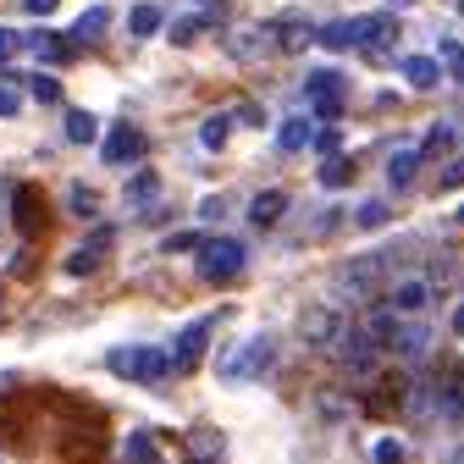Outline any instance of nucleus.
Instances as JSON below:
<instances>
[{"label":"nucleus","instance_id":"obj_25","mask_svg":"<svg viewBox=\"0 0 464 464\" xmlns=\"http://www.w3.org/2000/svg\"><path fill=\"white\" fill-rule=\"evenodd\" d=\"M354 160H348V155H326V166H321V183L326 188H348V183H354Z\"/></svg>","mask_w":464,"mask_h":464},{"label":"nucleus","instance_id":"obj_46","mask_svg":"<svg viewBox=\"0 0 464 464\" xmlns=\"http://www.w3.org/2000/svg\"><path fill=\"white\" fill-rule=\"evenodd\" d=\"M453 332L464 337V299H459V310H453Z\"/></svg>","mask_w":464,"mask_h":464},{"label":"nucleus","instance_id":"obj_42","mask_svg":"<svg viewBox=\"0 0 464 464\" xmlns=\"http://www.w3.org/2000/svg\"><path fill=\"white\" fill-rule=\"evenodd\" d=\"M199 216H205V221H221V216H227V199H205Z\"/></svg>","mask_w":464,"mask_h":464},{"label":"nucleus","instance_id":"obj_6","mask_svg":"<svg viewBox=\"0 0 464 464\" xmlns=\"http://www.w3.org/2000/svg\"><path fill=\"white\" fill-rule=\"evenodd\" d=\"M382 282H387V255H360V260H348L337 271V287H343V294H354V299H371Z\"/></svg>","mask_w":464,"mask_h":464},{"label":"nucleus","instance_id":"obj_47","mask_svg":"<svg viewBox=\"0 0 464 464\" xmlns=\"http://www.w3.org/2000/svg\"><path fill=\"white\" fill-rule=\"evenodd\" d=\"M392 6H398V12H403V6H415V0H392Z\"/></svg>","mask_w":464,"mask_h":464},{"label":"nucleus","instance_id":"obj_45","mask_svg":"<svg viewBox=\"0 0 464 464\" xmlns=\"http://www.w3.org/2000/svg\"><path fill=\"white\" fill-rule=\"evenodd\" d=\"M28 12H34V17H50V12H55V0H28Z\"/></svg>","mask_w":464,"mask_h":464},{"label":"nucleus","instance_id":"obj_38","mask_svg":"<svg viewBox=\"0 0 464 464\" xmlns=\"http://www.w3.org/2000/svg\"><path fill=\"white\" fill-rule=\"evenodd\" d=\"M403 453H410V448H403L398 437H382L376 442V464H403Z\"/></svg>","mask_w":464,"mask_h":464},{"label":"nucleus","instance_id":"obj_33","mask_svg":"<svg viewBox=\"0 0 464 464\" xmlns=\"http://www.w3.org/2000/svg\"><path fill=\"white\" fill-rule=\"evenodd\" d=\"M210 23H221V12H205V17H183L178 28H171V39H178V44H188V39H199V28H210Z\"/></svg>","mask_w":464,"mask_h":464},{"label":"nucleus","instance_id":"obj_11","mask_svg":"<svg viewBox=\"0 0 464 464\" xmlns=\"http://www.w3.org/2000/svg\"><path fill=\"white\" fill-rule=\"evenodd\" d=\"M12 221H17V232L23 238H39V227H44V199H39V188H17L12 194Z\"/></svg>","mask_w":464,"mask_h":464},{"label":"nucleus","instance_id":"obj_50","mask_svg":"<svg viewBox=\"0 0 464 464\" xmlns=\"http://www.w3.org/2000/svg\"><path fill=\"white\" fill-rule=\"evenodd\" d=\"M459 12H464V0H459Z\"/></svg>","mask_w":464,"mask_h":464},{"label":"nucleus","instance_id":"obj_48","mask_svg":"<svg viewBox=\"0 0 464 464\" xmlns=\"http://www.w3.org/2000/svg\"><path fill=\"white\" fill-rule=\"evenodd\" d=\"M459 227H464V205H459Z\"/></svg>","mask_w":464,"mask_h":464},{"label":"nucleus","instance_id":"obj_49","mask_svg":"<svg viewBox=\"0 0 464 464\" xmlns=\"http://www.w3.org/2000/svg\"><path fill=\"white\" fill-rule=\"evenodd\" d=\"M453 464H464V453H459V459H453Z\"/></svg>","mask_w":464,"mask_h":464},{"label":"nucleus","instance_id":"obj_2","mask_svg":"<svg viewBox=\"0 0 464 464\" xmlns=\"http://www.w3.org/2000/svg\"><path fill=\"white\" fill-rule=\"evenodd\" d=\"M244 266H249V249H244L238 238H205V244H199V276L216 282V287L232 282Z\"/></svg>","mask_w":464,"mask_h":464},{"label":"nucleus","instance_id":"obj_8","mask_svg":"<svg viewBox=\"0 0 464 464\" xmlns=\"http://www.w3.org/2000/svg\"><path fill=\"white\" fill-rule=\"evenodd\" d=\"M392 44H398V17H392V12L360 17V44H354V50H365L371 62H382V55H392Z\"/></svg>","mask_w":464,"mask_h":464},{"label":"nucleus","instance_id":"obj_26","mask_svg":"<svg viewBox=\"0 0 464 464\" xmlns=\"http://www.w3.org/2000/svg\"><path fill=\"white\" fill-rule=\"evenodd\" d=\"M160 23H166V17H160V6H150V0H144V6H133V12H128V34H133V39H150V34H155Z\"/></svg>","mask_w":464,"mask_h":464},{"label":"nucleus","instance_id":"obj_23","mask_svg":"<svg viewBox=\"0 0 464 464\" xmlns=\"http://www.w3.org/2000/svg\"><path fill=\"white\" fill-rule=\"evenodd\" d=\"M415 166H420V150H398V155L387 160V183H392V188H410V183H415Z\"/></svg>","mask_w":464,"mask_h":464},{"label":"nucleus","instance_id":"obj_7","mask_svg":"<svg viewBox=\"0 0 464 464\" xmlns=\"http://www.w3.org/2000/svg\"><path fill=\"white\" fill-rule=\"evenodd\" d=\"M276 50V28L271 23H249V28H232L227 34V55H232V62H266V55Z\"/></svg>","mask_w":464,"mask_h":464},{"label":"nucleus","instance_id":"obj_4","mask_svg":"<svg viewBox=\"0 0 464 464\" xmlns=\"http://www.w3.org/2000/svg\"><path fill=\"white\" fill-rule=\"evenodd\" d=\"M210 332H216V315H199V321H188L183 332H178V343H171V371L178 376H188L199 360H205V343H210Z\"/></svg>","mask_w":464,"mask_h":464},{"label":"nucleus","instance_id":"obj_39","mask_svg":"<svg viewBox=\"0 0 464 464\" xmlns=\"http://www.w3.org/2000/svg\"><path fill=\"white\" fill-rule=\"evenodd\" d=\"M17 111H23V94L12 83H0V116H17Z\"/></svg>","mask_w":464,"mask_h":464},{"label":"nucleus","instance_id":"obj_37","mask_svg":"<svg viewBox=\"0 0 464 464\" xmlns=\"http://www.w3.org/2000/svg\"><path fill=\"white\" fill-rule=\"evenodd\" d=\"M199 244H205L199 232H171V238H166L160 249H166V255H188V249H199Z\"/></svg>","mask_w":464,"mask_h":464},{"label":"nucleus","instance_id":"obj_31","mask_svg":"<svg viewBox=\"0 0 464 464\" xmlns=\"http://www.w3.org/2000/svg\"><path fill=\"white\" fill-rule=\"evenodd\" d=\"M67 210H72V216H83V221H89V216H94V210H100V199H94V188H83V183H72V188H67Z\"/></svg>","mask_w":464,"mask_h":464},{"label":"nucleus","instance_id":"obj_40","mask_svg":"<svg viewBox=\"0 0 464 464\" xmlns=\"http://www.w3.org/2000/svg\"><path fill=\"white\" fill-rule=\"evenodd\" d=\"M23 50V34H12V28H0V62H6V55H17Z\"/></svg>","mask_w":464,"mask_h":464},{"label":"nucleus","instance_id":"obj_9","mask_svg":"<svg viewBox=\"0 0 464 464\" xmlns=\"http://www.w3.org/2000/svg\"><path fill=\"white\" fill-rule=\"evenodd\" d=\"M105 166H128V160H139L144 155V133L133 128V122H116L111 133H105Z\"/></svg>","mask_w":464,"mask_h":464},{"label":"nucleus","instance_id":"obj_27","mask_svg":"<svg viewBox=\"0 0 464 464\" xmlns=\"http://www.w3.org/2000/svg\"><path fill=\"white\" fill-rule=\"evenodd\" d=\"M67 139H72V144H94V139H100V116L67 111Z\"/></svg>","mask_w":464,"mask_h":464},{"label":"nucleus","instance_id":"obj_10","mask_svg":"<svg viewBox=\"0 0 464 464\" xmlns=\"http://www.w3.org/2000/svg\"><path fill=\"white\" fill-rule=\"evenodd\" d=\"M387 304H392L398 315H420V310L431 304V282H426V276H403V282H392V287H387Z\"/></svg>","mask_w":464,"mask_h":464},{"label":"nucleus","instance_id":"obj_44","mask_svg":"<svg viewBox=\"0 0 464 464\" xmlns=\"http://www.w3.org/2000/svg\"><path fill=\"white\" fill-rule=\"evenodd\" d=\"M459 183H464V160H453V166L442 171V188H459Z\"/></svg>","mask_w":464,"mask_h":464},{"label":"nucleus","instance_id":"obj_34","mask_svg":"<svg viewBox=\"0 0 464 464\" xmlns=\"http://www.w3.org/2000/svg\"><path fill=\"white\" fill-rule=\"evenodd\" d=\"M227 133H232V128H227V116H205L199 144H205V150H221V144H227Z\"/></svg>","mask_w":464,"mask_h":464},{"label":"nucleus","instance_id":"obj_21","mask_svg":"<svg viewBox=\"0 0 464 464\" xmlns=\"http://www.w3.org/2000/svg\"><path fill=\"white\" fill-rule=\"evenodd\" d=\"M282 210H287V194H282V188H266V194H255L249 221H255V227H276V221H282Z\"/></svg>","mask_w":464,"mask_h":464},{"label":"nucleus","instance_id":"obj_5","mask_svg":"<svg viewBox=\"0 0 464 464\" xmlns=\"http://www.w3.org/2000/svg\"><path fill=\"white\" fill-rule=\"evenodd\" d=\"M304 100H310V111L321 116V122H337V116H343V72L315 67V72L304 78Z\"/></svg>","mask_w":464,"mask_h":464},{"label":"nucleus","instance_id":"obj_16","mask_svg":"<svg viewBox=\"0 0 464 464\" xmlns=\"http://www.w3.org/2000/svg\"><path fill=\"white\" fill-rule=\"evenodd\" d=\"M271 28H276V50H287V55L304 50V44H315V28H310L304 17H282V23H271Z\"/></svg>","mask_w":464,"mask_h":464},{"label":"nucleus","instance_id":"obj_15","mask_svg":"<svg viewBox=\"0 0 464 464\" xmlns=\"http://www.w3.org/2000/svg\"><path fill=\"white\" fill-rule=\"evenodd\" d=\"M122 459L128 464H166V453H160V442H155V431H128V442H122Z\"/></svg>","mask_w":464,"mask_h":464},{"label":"nucleus","instance_id":"obj_12","mask_svg":"<svg viewBox=\"0 0 464 464\" xmlns=\"http://www.w3.org/2000/svg\"><path fill=\"white\" fill-rule=\"evenodd\" d=\"M299 332H304V343H315V348H332V343H337V332H343V321H337V310L315 304V310H304Z\"/></svg>","mask_w":464,"mask_h":464},{"label":"nucleus","instance_id":"obj_28","mask_svg":"<svg viewBox=\"0 0 464 464\" xmlns=\"http://www.w3.org/2000/svg\"><path fill=\"white\" fill-rule=\"evenodd\" d=\"M437 67H448V78L464 83V44H459V39H442V44H437Z\"/></svg>","mask_w":464,"mask_h":464},{"label":"nucleus","instance_id":"obj_24","mask_svg":"<svg viewBox=\"0 0 464 464\" xmlns=\"http://www.w3.org/2000/svg\"><path fill=\"white\" fill-rule=\"evenodd\" d=\"M105 23H111V12H105V6H89V12L72 23V44H94V39L105 34Z\"/></svg>","mask_w":464,"mask_h":464},{"label":"nucleus","instance_id":"obj_29","mask_svg":"<svg viewBox=\"0 0 464 464\" xmlns=\"http://www.w3.org/2000/svg\"><path fill=\"white\" fill-rule=\"evenodd\" d=\"M392 221V205L387 199H371V205H360V216H354V227H365V232H376V227H387Z\"/></svg>","mask_w":464,"mask_h":464},{"label":"nucleus","instance_id":"obj_20","mask_svg":"<svg viewBox=\"0 0 464 464\" xmlns=\"http://www.w3.org/2000/svg\"><path fill=\"white\" fill-rule=\"evenodd\" d=\"M310 139H315V128L304 122V116H287V122L276 128V150H282V155H299V150H310Z\"/></svg>","mask_w":464,"mask_h":464},{"label":"nucleus","instance_id":"obj_41","mask_svg":"<svg viewBox=\"0 0 464 464\" xmlns=\"http://www.w3.org/2000/svg\"><path fill=\"white\" fill-rule=\"evenodd\" d=\"M310 150H315V155H337V133H332V128H326V133H315V139H310Z\"/></svg>","mask_w":464,"mask_h":464},{"label":"nucleus","instance_id":"obj_22","mask_svg":"<svg viewBox=\"0 0 464 464\" xmlns=\"http://www.w3.org/2000/svg\"><path fill=\"white\" fill-rule=\"evenodd\" d=\"M398 72H403V78H410L415 89H437V83H442V67L431 62V55H410V62H403Z\"/></svg>","mask_w":464,"mask_h":464},{"label":"nucleus","instance_id":"obj_35","mask_svg":"<svg viewBox=\"0 0 464 464\" xmlns=\"http://www.w3.org/2000/svg\"><path fill=\"white\" fill-rule=\"evenodd\" d=\"M448 144H453V128H442V122H437V128L426 133V144H420V160H426V155H442Z\"/></svg>","mask_w":464,"mask_h":464},{"label":"nucleus","instance_id":"obj_32","mask_svg":"<svg viewBox=\"0 0 464 464\" xmlns=\"http://www.w3.org/2000/svg\"><path fill=\"white\" fill-rule=\"evenodd\" d=\"M28 94H34L39 105H62V83L44 78V72H34V78H28Z\"/></svg>","mask_w":464,"mask_h":464},{"label":"nucleus","instance_id":"obj_13","mask_svg":"<svg viewBox=\"0 0 464 464\" xmlns=\"http://www.w3.org/2000/svg\"><path fill=\"white\" fill-rule=\"evenodd\" d=\"M23 50H34L39 62H67V55H72V44H67V39H55V28H34V34H23Z\"/></svg>","mask_w":464,"mask_h":464},{"label":"nucleus","instance_id":"obj_36","mask_svg":"<svg viewBox=\"0 0 464 464\" xmlns=\"http://www.w3.org/2000/svg\"><path fill=\"white\" fill-rule=\"evenodd\" d=\"M188 448H194L199 459H221V437H216V431H194V437H188Z\"/></svg>","mask_w":464,"mask_h":464},{"label":"nucleus","instance_id":"obj_30","mask_svg":"<svg viewBox=\"0 0 464 464\" xmlns=\"http://www.w3.org/2000/svg\"><path fill=\"white\" fill-rule=\"evenodd\" d=\"M160 194V178H155V171H139V178L128 183V205H150Z\"/></svg>","mask_w":464,"mask_h":464},{"label":"nucleus","instance_id":"obj_1","mask_svg":"<svg viewBox=\"0 0 464 464\" xmlns=\"http://www.w3.org/2000/svg\"><path fill=\"white\" fill-rule=\"evenodd\" d=\"M105 365H111V376L139 382V387H160V382L171 376V360L160 354V348H150V343H122V348H111Z\"/></svg>","mask_w":464,"mask_h":464},{"label":"nucleus","instance_id":"obj_43","mask_svg":"<svg viewBox=\"0 0 464 464\" xmlns=\"http://www.w3.org/2000/svg\"><path fill=\"white\" fill-rule=\"evenodd\" d=\"M238 116H244L249 128H266V111H260V105H238Z\"/></svg>","mask_w":464,"mask_h":464},{"label":"nucleus","instance_id":"obj_18","mask_svg":"<svg viewBox=\"0 0 464 464\" xmlns=\"http://www.w3.org/2000/svg\"><path fill=\"white\" fill-rule=\"evenodd\" d=\"M315 39H321L326 50H354V44H360V17H337V23L315 28Z\"/></svg>","mask_w":464,"mask_h":464},{"label":"nucleus","instance_id":"obj_14","mask_svg":"<svg viewBox=\"0 0 464 464\" xmlns=\"http://www.w3.org/2000/svg\"><path fill=\"white\" fill-rule=\"evenodd\" d=\"M105 244H111V227H100V232H94V238H89L83 249H72V255H67V276H89V271L100 266Z\"/></svg>","mask_w":464,"mask_h":464},{"label":"nucleus","instance_id":"obj_19","mask_svg":"<svg viewBox=\"0 0 464 464\" xmlns=\"http://www.w3.org/2000/svg\"><path fill=\"white\" fill-rule=\"evenodd\" d=\"M437 410H442L448 420H464V365H459L448 382H437Z\"/></svg>","mask_w":464,"mask_h":464},{"label":"nucleus","instance_id":"obj_17","mask_svg":"<svg viewBox=\"0 0 464 464\" xmlns=\"http://www.w3.org/2000/svg\"><path fill=\"white\" fill-rule=\"evenodd\" d=\"M387 348H392V354H403V360H420L426 348H431V332H426V326H403V321H398V332H392V343H387Z\"/></svg>","mask_w":464,"mask_h":464},{"label":"nucleus","instance_id":"obj_3","mask_svg":"<svg viewBox=\"0 0 464 464\" xmlns=\"http://www.w3.org/2000/svg\"><path fill=\"white\" fill-rule=\"evenodd\" d=\"M271 365H276V343H271V337H249L238 354L221 365V376H227V382H255V376H266Z\"/></svg>","mask_w":464,"mask_h":464}]
</instances>
